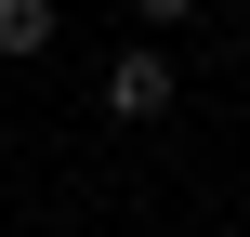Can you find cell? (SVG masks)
I'll return each mask as SVG.
<instances>
[{
	"label": "cell",
	"instance_id": "cell-1",
	"mask_svg": "<svg viewBox=\"0 0 250 237\" xmlns=\"http://www.w3.org/2000/svg\"><path fill=\"white\" fill-rule=\"evenodd\" d=\"M158 106H171V40H132L105 66V119H158Z\"/></svg>",
	"mask_w": 250,
	"mask_h": 237
},
{
	"label": "cell",
	"instance_id": "cell-2",
	"mask_svg": "<svg viewBox=\"0 0 250 237\" xmlns=\"http://www.w3.org/2000/svg\"><path fill=\"white\" fill-rule=\"evenodd\" d=\"M26 53H53V0H0V66H26Z\"/></svg>",
	"mask_w": 250,
	"mask_h": 237
},
{
	"label": "cell",
	"instance_id": "cell-3",
	"mask_svg": "<svg viewBox=\"0 0 250 237\" xmlns=\"http://www.w3.org/2000/svg\"><path fill=\"white\" fill-rule=\"evenodd\" d=\"M132 13H145V26H158V40H171V26H185V13H198V0H132Z\"/></svg>",
	"mask_w": 250,
	"mask_h": 237
}]
</instances>
